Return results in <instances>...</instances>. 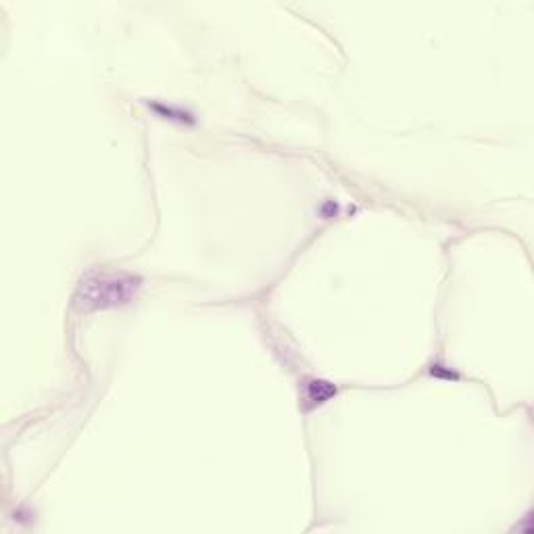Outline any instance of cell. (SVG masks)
<instances>
[{"label":"cell","mask_w":534,"mask_h":534,"mask_svg":"<svg viewBox=\"0 0 534 534\" xmlns=\"http://www.w3.org/2000/svg\"><path fill=\"white\" fill-rule=\"evenodd\" d=\"M138 288L140 280L130 274L90 272L78 284L74 305L78 311H96L126 305L136 297Z\"/></svg>","instance_id":"obj_1"},{"label":"cell","mask_w":534,"mask_h":534,"mask_svg":"<svg viewBox=\"0 0 534 534\" xmlns=\"http://www.w3.org/2000/svg\"><path fill=\"white\" fill-rule=\"evenodd\" d=\"M336 395V386L326 380H309L305 382V401L307 407H315L326 403L330 397Z\"/></svg>","instance_id":"obj_2"}]
</instances>
